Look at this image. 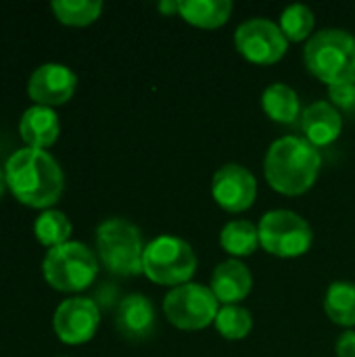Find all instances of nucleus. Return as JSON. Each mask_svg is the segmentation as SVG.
<instances>
[{
	"mask_svg": "<svg viewBox=\"0 0 355 357\" xmlns=\"http://www.w3.org/2000/svg\"><path fill=\"white\" fill-rule=\"evenodd\" d=\"M96 251L105 268L113 274L134 276L142 272V234L132 222L123 218H111L98 226Z\"/></svg>",
	"mask_w": 355,
	"mask_h": 357,
	"instance_id": "obj_4",
	"label": "nucleus"
},
{
	"mask_svg": "<svg viewBox=\"0 0 355 357\" xmlns=\"http://www.w3.org/2000/svg\"><path fill=\"white\" fill-rule=\"evenodd\" d=\"M159 10L165 13V15H172V13H178L180 15V0H163L159 4Z\"/></svg>",
	"mask_w": 355,
	"mask_h": 357,
	"instance_id": "obj_27",
	"label": "nucleus"
},
{
	"mask_svg": "<svg viewBox=\"0 0 355 357\" xmlns=\"http://www.w3.org/2000/svg\"><path fill=\"white\" fill-rule=\"evenodd\" d=\"M326 316L339 326H355V284L333 282L324 299Z\"/></svg>",
	"mask_w": 355,
	"mask_h": 357,
	"instance_id": "obj_19",
	"label": "nucleus"
},
{
	"mask_svg": "<svg viewBox=\"0 0 355 357\" xmlns=\"http://www.w3.org/2000/svg\"><path fill=\"white\" fill-rule=\"evenodd\" d=\"M262 105H264L266 115L278 123H293L301 113V102H299L297 92L291 86L280 84V82L264 90Z\"/></svg>",
	"mask_w": 355,
	"mask_h": 357,
	"instance_id": "obj_18",
	"label": "nucleus"
},
{
	"mask_svg": "<svg viewBox=\"0 0 355 357\" xmlns=\"http://www.w3.org/2000/svg\"><path fill=\"white\" fill-rule=\"evenodd\" d=\"M33 234H36L40 245H44L48 249H54V247H61V245L69 243L71 222L67 220V215L63 211L46 209L44 213L38 215V220L33 224Z\"/></svg>",
	"mask_w": 355,
	"mask_h": 357,
	"instance_id": "obj_21",
	"label": "nucleus"
},
{
	"mask_svg": "<svg viewBox=\"0 0 355 357\" xmlns=\"http://www.w3.org/2000/svg\"><path fill=\"white\" fill-rule=\"evenodd\" d=\"M308 69L333 86L355 82V38L345 29H322L305 46Z\"/></svg>",
	"mask_w": 355,
	"mask_h": 357,
	"instance_id": "obj_3",
	"label": "nucleus"
},
{
	"mask_svg": "<svg viewBox=\"0 0 355 357\" xmlns=\"http://www.w3.org/2000/svg\"><path fill=\"white\" fill-rule=\"evenodd\" d=\"M61 132V123L56 113L50 107L33 105L23 111L19 121V134L29 149H48L56 142Z\"/></svg>",
	"mask_w": 355,
	"mask_h": 357,
	"instance_id": "obj_16",
	"label": "nucleus"
},
{
	"mask_svg": "<svg viewBox=\"0 0 355 357\" xmlns=\"http://www.w3.org/2000/svg\"><path fill=\"white\" fill-rule=\"evenodd\" d=\"M301 128L310 144L326 146L339 138L343 119H341V113L328 100H316L303 111Z\"/></svg>",
	"mask_w": 355,
	"mask_h": 357,
	"instance_id": "obj_15",
	"label": "nucleus"
},
{
	"mask_svg": "<svg viewBox=\"0 0 355 357\" xmlns=\"http://www.w3.org/2000/svg\"><path fill=\"white\" fill-rule=\"evenodd\" d=\"M259 245L278 257H297L308 253V249L312 247L314 234L310 224L289 211V209H276L270 211L262 218L259 226Z\"/></svg>",
	"mask_w": 355,
	"mask_h": 357,
	"instance_id": "obj_8",
	"label": "nucleus"
},
{
	"mask_svg": "<svg viewBox=\"0 0 355 357\" xmlns=\"http://www.w3.org/2000/svg\"><path fill=\"white\" fill-rule=\"evenodd\" d=\"M103 2L100 0H54L52 2V13L54 17L73 27H84L90 25L100 17Z\"/></svg>",
	"mask_w": 355,
	"mask_h": 357,
	"instance_id": "obj_22",
	"label": "nucleus"
},
{
	"mask_svg": "<svg viewBox=\"0 0 355 357\" xmlns=\"http://www.w3.org/2000/svg\"><path fill=\"white\" fill-rule=\"evenodd\" d=\"M220 245L230 255H236V257L251 255V253H255V249L259 245L257 226H253L247 220H234L224 226V230L220 234Z\"/></svg>",
	"mask_w": 355,
	"mask_h": 357,
	"instance_id": "obj_20",
	"label": "nucleus"
},
{
	"mask_svg": "<svg viewBox=\"0 0 355 357\" xmlns=\"http://www.w3.org/2000/svg\"><path fill=\"white\" fill-rule=\"evenodd\" d=\"M331 96V105L343 113L355 115V82L354 84H343V86H333L328 90Z\"/></svg>",
	"mask_w": 355,
	"mask_h": 357,
	"instance_id": "obj_25",
	"label": "nucleus"
},
{
	"mask_svg": "<svg viewBox=\"0 0 355 357\" xmlns=\"http://www.w3.org/2000/svg\"><path fill=\"white\" fill-rule=\"evenodd\" d=\"M314 13L305 4H291L280 15V29L291 42H301L314 31Z\"/></svg>",
	"mask_w": 355,
	"mask_h": 357,
	"instance_id": "obj_24",
	"label": "nucleus"
},
{
	"mask_svg": "<svg viewBox=\"0 0 355 357\" xmlns=\"http://www.w3.org/2000/svg\"><path fill=\"white\" fill-rule=\"evenodd\" d=\"M234 42L241 54L257 65H272L280 61L289 46V40L282 33L280 25L262 17L243 21L236 27Z\"/></svg>",
	"mask_w": 355,
	"mask_h": 357,
	"instance_id": "obj_9",
	"label": "nucleus"
},
{
	"mask_svg": "<svg viewBox=\"0 0 355 357\" xmlns=\"http://www.w3.org/2000/svg\"><path fill=\"white\" fill-rule=\"evenodd\" d=\"M4 174L15 199L27 207L46 211L63 195V172L46 151L29 146L15 151L4 163Z\"/></svg>",
	"mask_w": 355,
	"mask_h": 357,
	"instance_id": "obj_1",
	"label": "nucleus"
},
{
	"mask_svg": "<svg viewBox=\"0 0 355 357\" xmlns=\"http://www.w3.org/2000/svg\"><path fill=\"white\" fill-rule=\"evenodd\" d=\"M211 192L222 209L230 213H239L253 205L257 195V182L247 167L228 163L216 172L211 182Z\"/></svg>",
	"mask_w": 355,
	"mask_h": 357,
	"instance_id": "obj_11",
	"label": "nucleus"
},
{
	"mask_svg": "<svg viewBox=\"0 0 355 357\" xmlns=\"http://www.w3.org/2000/svg\"><path fill=\"white\" fill-rule=\"evenodd\" d=\"M100 314L92 299L71 297L63 301L52 318V326L56 337L67 345H82L90 341L98 328Z\"/></svg>",
	"mask_w": 355,
	"mask_h": 357,
	"instance_id": "obj_10",
	"label": "nucleus"
},
{
	"mask_svg": "<svg viewBox=\"0 0 355 357\" xmlns=\"http://www.w3.org/2000/svg\"><path fill=\"white\" fill-rule=\"evenodd\" d=\"M251 287H253V276L249 268L239 259H228L213 270L209 289L213 291L218 301L226 305H236L251 293Z\"/></svg>",
	"mask_w": 355,
	"mask_h": 357,
	"instance_id": "obj_14",
	"label": "nucleus"
},
{
	"mask_svg": "<svg viewBox=\"0 0 355 357\" xmlns=\"http://www.w3.org/2000/svg\"><path fill=\"white\" fill-rule=\"evenodd\" d=\"M163 312L176 328L201 331L216 322L220 301L216 299L211 289L197 282H186L165 295Z\"/></svg>",
	"mask_w": 355,
	"mask_h": 357,
	"instance_id": "obj_7",
	"label": "nucleus"
},
{
	"mask_svg": "<svg viewBox=\"0 0 355 357\" xmlns=\"http://www.w3.org/2000/svg\"><path fill=\"white\" fill-rule=\"evenodd\" d=\"M197 268V257L192 247L178 236L165 234L151 241L144 247L142 272L149 280L161 287H182L186 284Z\"/></svg>",
	"mask_w": 355,
	"mask_h": 357,
	"instance_id": "obj_5",
	"label": "nucleus"
},
{
	"mask_svg": "<svg viewBox=\"0 0 355 357\" xmlns=\"http://www.w3.org/2000/svg\"><path fill=\"white\" fill-rule=\"evenodd\" d=\"M115 324H117V331L121 333V337L128 341L149 339L157 326V316H155V307H153L151 299L144 295H138V293L128 295L117 307Z\"/></svg>",
	"mask_w": 355,
	"mask_h": 357,
	"instance_id": "obj_13",
	"label": "nucleus"
},
{
	"mask_svg": "<svg viewBox=\"0 0 355 357\" xmlns=\"http://www.w3.org/2000/svg\"><path fill=\"white\" fill-rule=\"evenodd\" d=\"M320 153L305 138L285 136L266 153L264 172L270 186L282 195L297 197L312 188L320 174Z\"/></svg>",
	"mask_w": 355,
	"mask_h": 357,
	"instance_id": "obj_2",
	"label": "nucleus"
},
{
	"mask_svg": "<svg viewBox=\"0 0 355 357\" xmlns=\"http://www.w3.org/2000/svg\"><path fill=\"white\" fill-rule=\"evenodd\" d=\"M216 328L224 339L241 341L253 328L251 312L241 305H224L216 316Z\"/></svg>",
	"mask_w": 355,
	"mask_h": 357,
	"instance_id": "obj_23",
	"label": "nucleus"
},
{
	"mask_svg": "<svg viewBox=\"0 0 355 357\" xmlns=\"http://www.w3.org/2000/svg\"><path fill=\"white\" fill-rule=\"evenodd\" d=\"M42 272L52 289L77 293L94 282L98 274V261L86 245L69 241L46 253Z\"/></svg>",
	"mask_w": 355,
	"mask_h": 357,
	"instance_id": "obj_6",
	"label": "nucleus"
},
{
	"mask_svg": "<svg viewBox=\"0 0 355 357\" xmlns=\"http://www.w3.org/2000/svg\"><path fill=\"white\" fill-rule=\"evenodd\" d=\"M230 0H180V17L205 29L224 25L230 19Z\"/></svg>",
	"mask_w": 355,
	"mask_h": 357,
	"instance_id": "obj_17",
	"label": "nucleus"
},
{
	"mask_svg": "<svg viewBox=\"0 0 355 357\" xmlns=\"http://www.w3.org/2000/svg\"><path fill=\"white\" fill-rule=\"evenodd\" d=\"M77 86V75L61 63H44L40 65L27 84L29 98L40 107H56L65 105Z\"/></svg>",
	"mask_w": 355,
	"mask_h": 357,
	"instance_id": "obj_12",
	"label": "nucleus"
},
{
	"mask_svg": "<svg viewBox=\"0 0 355 357\" xmlns=\"http://www.w3.org/2000/svg\"><path fill=\"white\" fill-rule=\"evenodd\" d=\"M337 356L339 357H355V333L349 331V333H343L339 339H337Z\"/></svg>",
	"mask_w": 355,
	"mask_h": 357,
	"instance_id": "obj_26",
	"label": "nucleus"
},
{
	"mask_svg": "<svg viewBox=\"0 0 355 357\" xmlns=\"http://www.w3.org/2000/svg\"><path fill=\"white\" fill-rule=\"evenodd\" d=\"M6 188H8V186H6V174H4V169L0 167V199H2V195H4Z\"/></svg>",
	"mask_w": 355,
	"mask_h": 357,
	"instance_id": "obj_28",
	"label": "nucleus"
}]
</instances>
